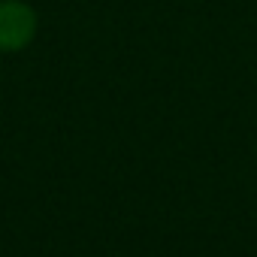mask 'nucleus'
Listing matches in <instances>:
<instances>
[{"label":"nucleus","mask_w":257,"mask_h":257,"mask_svg":"<svg viewBox=\"0 0 257 257\" xmlns=\"http://www.w3.org/2000/svg\"><path fill=\"white\" fill-rule=\"evenodd\" d=\"M37 34V13L22 0H0V52H19Z\"/></svg>","instance_id":"f257e3e1"}]
</instances>
